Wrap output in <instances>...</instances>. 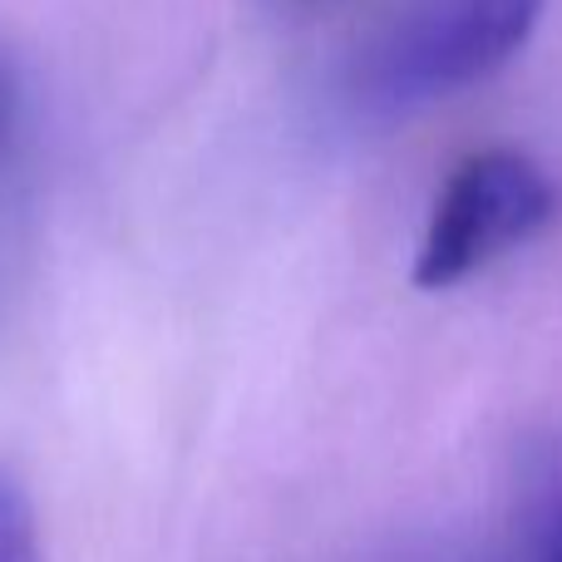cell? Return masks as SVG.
Segmentation results:
<instances>
[{
	"instance_id": "6da1fadb",
	"label": "cell",
	"mask_w": 562,
	"mask_h": 562,
	"mask_svg": "<svg viewBox=\"0 0 562 562\" xmlns=\"http://www.w3.org/2000/svg\"><path fill=\"white\" fill-rule=\"evenodd\" d=\"M548 0H409L346 69L360 119H405L494 79L533 40Z\"/></svg>"
},
{
	"instance_id": "7a4b0ae2",
	"label": "cell",
	"mask_w": 562,
	"mask_h": 562,
	"mask_svg": "<svg viewBox=\"0 0 562 562\" xmlns=\"http://www.w3.org/2000/svg\"><path fill=\"white\" fill-rule=\"evenodd\" d=\"M558 217V183L524 148H479L459 158L429 203L415 247L419 291L464 286L508 252L543 237Z\"/></svg>"
},
{
	"instance_id": "3957f363",
	"label": "cell",
	"mask_w": 562,
	"mask_h": 562,
	"mask_svg": "<svg viewBox=\"0 0 562 562\" xmlns=\"http://www.w3.org/2000/svg\"><path fill=\"white\" fill-rule=\"evenodd\" d=\"M524 562H562V449H548L528 474Z\"/></svg>"
},
{
	"instance_id": "277c9868",
	"label": "cell",
	"mask_w": 562,
	"mask_h": 562,
	"mask_svg": "<svg viewBox=\"0 0 562 562\" xmlns=\"http://www.w3.org/2000/svg\"><path fill=\"white\" fill-rule=\"evenodd\" d=\"M0 562H45L40 553L35 504L10 469H0Z\"/></svg>"
},
{
	"instance_id": "5b68a950",
	"label": "cell",
	"mask_w": 562,
	"mask_h": 562,
	"mask_svg": "<svg viewBox=\"0 0 562 562\" xmlns=\"http://www.w3.org/2000/svg\"><path fill=\"white\" fill-rule=\"evenodd\" d=\"M15 144H20V89L10 65L0 59V178H5L10 158H15Z\"/></svg>"
}]
</instances>
